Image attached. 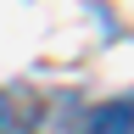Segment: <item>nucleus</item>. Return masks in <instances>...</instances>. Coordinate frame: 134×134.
Segmentation results:
<instances>
[{"label":"nucleus","instance_id":"obj_3","mask_svg":"<svg viewBox=\"0 0 134 134\" xmlns=\"http://www.w3.org/2000/svg\"><path fill=\"white\" fill-rule=\"evenodd\" d=\"M0 134H23V117L11 112V95H0Z\"/></svg>","mask_w":134,"mask_h":134},{"label":"nucleus","instance_id":"obj_2","mask_svg":"<svg viewBox=\"0 0 134 134\" xmlns=\"http://www.w3.org/2000/svg\"><path fill=\"white\" fill-rule=\"evenodd\" d=\"M73 123H84V106L73 95H45V112L39 123H34V134H73Z\"/></svg>","mask_w":134,"mask_h":134},{"label":"nucleus","instance_id":"obj_1","mask_svg":"<svg viewBox=\"0 0 134 134\" xmlns=\"http://www.w3.org/2000/svg\"><path fill=\"white\" fill-rule=\"evenodd\" d=\"M84 134H134V95H112L84 112Z\"/></svg>","mask_w":134,"mask_h":134}]
</instances>
